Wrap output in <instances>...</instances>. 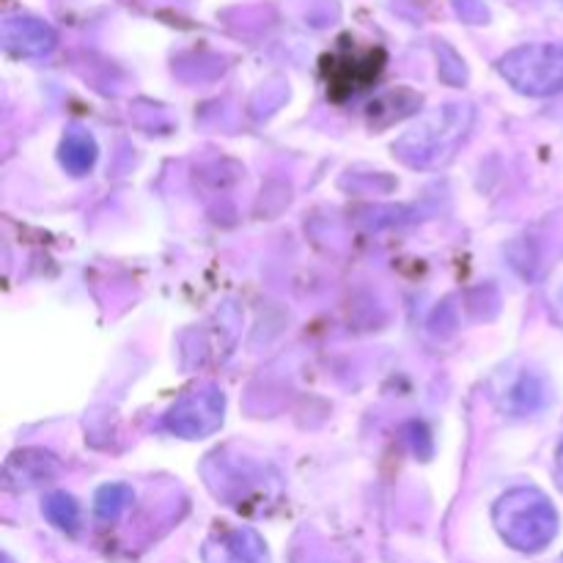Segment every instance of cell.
Wrapping results in <instances>:
<instances>
[{"instance_id":"cell-1","label":"cell","mask_w":563,"mask_h":563,"mask_svg":"<svg viewBox=\"0 0 563 563\" xmlns=\"http://www.w3.org/2000/svg\"><path fill=\"white\" fill-rule=\"evenodd\" d=\"M495 526L511 548L539 553L559 531V515L539 489H511L495 506Z\"/></svg>"},{"instance_id":"cell-2","label":"cell","mask_w":563,"mask_h":563,"mask_svg":"<svg viewBox=\"0 0 563 563\" xmlns=\"http://www.w3.org/2000/svg\"><path fill=\"white\" fill-rule=\"evenodd\" d=\"M500 75L526 97H553L563 91V44H526L506 53Z\"/></svg>"},{"instance_id":"cell-3","label":"cell","mask_w":563,"mask_h":563,"mask_svg":"<svg viewBox=\"0 0 563 563\" xmlns=\"http://www.w3.org/2000/svg\"><path fill=\"white\" fill-rule=\"evenodd\" d=\"M223 418V399L220 394L209 390V394H192L185 401L174 407L168 416V429L185 438H201L209 434Z\"/></svg>"},{"instance_id":"cell-4","label":"cell","mask_w":563,"mask_h":563,"mask_svg":"<svg viewBox=\"0 0 563 563\" xmlns=\"http://www.w3.org/2000/svg\"><path fill=\"white\" fill-rule=\"evenodd\" d=\"M58 36L47 22L36 16H9L3 22V44L14 55H47Z\"/></svg>"},{"instance_id":"cell-5","label":"cell","mask_w":563,"mask_h":563,"mask_svg":"<svg viewBox=\"0 0 563 563\" xmlns=\"http://www.w3.org/2000/svg\"><path fill=\"white\" fill-rule=\"evenodd\" d=\"M44 517L53 526H58L60 531H75L77 522H80V509H77L75 498H69L66 493H55L44 504Z\"/></svg>"},{"instance_id":"cell-6","label":"cell","mask_w":563,"mask_h":563,"mask_svg":"<svg viewBox=\"0 0 563 563\" xmlns=\"http://www.w3.org/2000/svg\"><path fill=\"white\" fill-rule=\"evenodd\" d=\"M93 157H97V148H93L91 137L86 135H71L69 141L64 143V152H60V163L71 170V174H82L93 165Z\"/></svg>"},{"instance_id":"cell-7","label":"cell","mask_w":563,"mask_h":563,"mask_svg":"<svg viewBox=\"0 0 563 563\" xmlns=\"http://www.w3.org/2000/svg\"><path fill=\"white\" fill-rule=\"evenodd\" d=\"M130 489L121 487V484H110V487H102L97 495V515L102 520H115L121 511L130 504Z\"/></svg>"},{"instance_id":"cell-8","label":"cell","mask_w":563,"mask_h":563,"mask_svg":"<svg viewBox=\"0 0 563 563\" xmlns=\"http://www.w3.org/2000/svg\"><path fill=\"white\" fill-rule=\"evenodd\" d=\"M559 471H561V482H563V443H561V449H559Z\"/></svg>"}]
</instances>
